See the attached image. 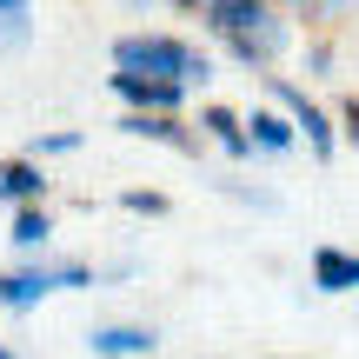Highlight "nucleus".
<instances>
[{
  "mask_svg": "<svg viewBox=\"0 0 359 359\" xmlns=\"http://www.w3.org/2000/svg\"><path fill=\"white\" fill-rule=\"evenodd\" d=\"M333 120H339V133L359 147V93H346V100H339V114H333Z\"/></svg>",
  "mask_w": 359,
  "mask_h": 359,
  "instance_id": "obj_17",
  "label": "nucleus"
},
{
  "mask_svg": "<svg viewBox=\"0 0 359 359\" xmlns=\"http://www.w3.org/2000/svg\"><path fill=\"white\" fill-rule=\"evenodd\" d=\"M213 193H226V200H240V206H259V213H280V193L273 187H240V180H213Z\"/></svg>",
  "mask_w": 359,
  "mask_h": 359,
  "instance_id": "obj_14",
  "label": "nucleus"
},
{
  "mask_svg": "<svg viewBox=\"0 0 359 359\" xmlns=\"http://www.w3.org/2000/svg\"><path fill=\"white\" fill-rule=\"evenodd\" d=\"M120 7H133V13H147V7H154V0H120Z\"/></svg>",
  "mask_w": 359,
  "mask_h": 359,
  "instance_id": "obj_22",
  "label": "nucleus"
},
{
  "mask_svg": "<svg viewBox=\"0 0 359 359\" xmlns=\"http://www.w3.org/2000/svg\"><path fill=\"white\" fill-rule=\"evenodd\" d=\"M240 120H246V140H253V154H266V160H286V154L299 147L293 120L273 114V107H253V114H240Z\"/></svg>",
  "mask_w": 359,
  "mask_h": 359,
  "instance_id": "obj_11",
  "label": "nucleus"
},
{
  "mask_svg": "<svg viewBox=\"0 0 359 359\" xmlns=\"http://www.w3.org/2000/svg\"><path fill=\"white\" fill-rule=\"evenodd\" d=\"M7 240L20 246L27 259H40V253H47V240H53V213H47V206H13V226H7Z\"/></svg>",
  "mask_w": 359,
  "mask_h": 359,
  "instance_id": "obj_12",
  "label": "nucleus"
},
{
  "mask_svg": "<svg viewBox=\"0 0 359 359\" xmlns=\"http://www.w3.org/2000/svg\"><path fill=\"white\" fill-rule=\"evenodd\" d=\"M47 293H60V280H53V259H27V266L0 273V306H7V313H34Z\"/></svg>",
  "mask_w": 359,
  "mask_h": 359,
  "instance_id": "obj_7",
  "label": "nucleus"
},
{
  "mask_svg": "<svg viewBox=\"0 0 359 359\" xmlns=\"http://www.w3.org/2000/svg\"><path fill=\"white\" fill-rule=\"evenodd\" d=\"M306 273H313V293H359V253L353 246L320 240L306 253Z\"/></svg>",
  "mask_w": 359,
  "mask_h": 359,
  "instance_id": "obj_8",
  "label": "nucleus"
},
{
  "mask_svg": "<svg viewBox=\"0 0 359 359\" xmlns=\"http://www.w3.org/2000/svg\"><path fill=\"white\" fill-rule=\"evenodd\" d=\"M306 67H313V74H326V67H333V47H326V40H313V47H306Z\"/></svg>",
  "mask_w": 359,
  "mask_h": 359,
  "instance_id": "obj_18",
  "label": "nucleus"
},
{
  "mask_svg": "<svg viewBox=\"0 0 359 359\" xmlns=\"http://www.w3.org/2000/svg\"><path fill=\"white\" fill-rule=\"evenodd\" d=\"M0 359H20V353H13V346H7V339H0Z\"/></svg>",
  "mask_w": 359,
  "mask_h": 359,
  "instance_id": "obj_24",
  "label": "nucleus"
},
{
  "mask_svg": "<svg viewBox=\"0 0 359 359\" xmlns=\"http://www.w3.org/2000/svg\"><path fill=\"white\" fill-rule=\"evenodd\" d=\"M154 346H160V326H140V320L87 326V353H93V359H147Z\"/></svg>",
  "mask_w": 359,
  "mask_h": 359,
  "instance_id": "obj_6",
  "label": "nucleus"
},
{
  "mask_svg": "<svg viewBox=\"0 0 359 359\" xmlns=\"http://www.w3.org/2000/svg\"><path fill=\"white\" fill-rule=\"evenodd\" d=\"M27 40H34V20L27 13H0V53H20Z\"/></svg>",
  "mask_w": 359,
  "mask_h": 359,
  "instance_id": "obj_16",
  "label": "nucleus"
},
{
  "mask_svg": "<svg viewBox=\"0 0 359 359\" xmlns=\"http://www.w3.org/2000/svg\"><path fill=\"white\" fill-rule=\"evenodd\" d=\"M200 140H213L226 160H253V140H246V120L233 114V107H219V100H206L200 107Z\"/></svg>",
  "mask_w": 359,
  "mask_h": 359,
  "instance_id": "obj_9",
  "label": "nucleus"
},
{
  "mask_svg": "<svg viewBox=\"0 0 359 359\" xmlns=\"http://www.w3.org/2000/svg\"><path fill=\"white\" fill-rule=\"evenodd\" d=\"M167 7H180V13H206V7H219V0H167Z\"/></svg>",
  "mask_w": 359,
  "mask_h": 359,
  "instance_id": "obj_19",
  "label": "nucleus"
},
{
  "mask_svg": "<svg viewBox=\"0 0 359 359\" xmlns=\"http://www.w3.org/2000/svg\"><path fill=\"white\" fill-rule=\"evenodd\" d=\"M114 127L127 133V140H154V147H167V154H187V160H200V147H206L180 114H120Z\"/></svg>",
  "mask_w": 359,
  "mask_h": 359,
  "instance_id": "obj_4",
  "label": "nucleus"
},
{
  "mask_svg": "<svg viewBox=\"0 0 359 359\" xmlns=\"http://www.w3.org/2000/svg\"><path fill=\"white\" fill-rule=\"evenodd\" d=\"M120 206L140 213V219H167V213H173V200H167L160 187H127V193H120Z\"/></svg>",
  "mask_w": 359,
  "mask_h": 359,
  "instance_id": "obj_15",
  "label": "nucleus"
},
{
  "mask_svg": "<svg viewBox=\"0 0 359 359\" xmlns=\"http://www.w3.org/2000/svg\"><path fill=\"white\" fill-rule=\"evenodd\" d=\"M266 100L280 107L286 120H293V133H299V140L313 147V160H320V167H326V160L339 154V120L326 114V107L313 100V93L299 87V80H286V74H266Z\"/></svg>",
  "mask_w": 359,
  "mask_h": 359,
  "instance_id": "obj_2",
  "label": "nucleus"
},
{
  "mask_svg": "<svg viewBox=\"0 0 359 359\" xmlns=\"http://www.w3.org/2000/svg\"><path fill=\"white\" fill-rule=\"evenodd\" d=\"M40 200H47V167L27 154L0 160V206H40Z\"/></svg>",
  "mask_w": 359,
  "mask_h": 359,
  "instance_id": "obj_10",
  "label": "nucleus"
},
{
  "mask_svg": "<svg viewBox=\"0 0 359 359\" xmlns=\"http://www.w3.org/2000/svg\"><path fill=\"white\" fill-rule=\"evenodd\" d=\"M114 74H147V80H173V87H206L213 80V53L193 47L180 34H154V27H133L114 40Z\"/></svg>",
  "mask_w": 359,
  "mask_h": 359,
  "instance_id": "obj_1",
  "label": "nucleus"
},
{
  "mask_svg": "<svg viewBox=\"0 0 359 359\" xmlns=\"http://www.w3.org/2000/svg\"><path fill=\"white\" fill-rule=\"evenodd\" d=\"M273 7H306V13H313V0H273Z\"/></svg>",
  "mask_w": 359,
  "mask_h": 359,
  "instance_id": "obj_23",
  "label": "nucleus"
},
{
  "mask_svg": "<svg viewBox=\"0 0 359 359\" xmlns=\"http://www.w3.org/2000/svg\"><path fill=\"white\" fill-rule=\"evenodd\" d=\"M0 13H34V0H0Z\"/></svg>",
  "mask_w": 359,
  "mask_h": 359,
  "instance_id": "obj_20",
  "label": "nucleus"
},
{
  "mask_svg": "<svg viewBox=\"0 0 359 359\" xmlns=\"http://www.w3.org/2000/svg\"><path fill=\"white\" fill-rule=\"evenodd\" d=\"M326 7H353V0H313V13H326Z\"/></svg>",
  "mask_w": 359,
  "mask_h": 359,
  "instance_id": "obj_21",
  "label": "nucleus"
},
{
  "mask_svg": "<svg viewBox=\"0 0 359 359\" xmlns=\"http://www.w3.org/2000/svg\"><path fill=\"white\" fill-rule=\"evenodd\" d=\"M60 154H80V133H74V127L34 133V140H27V160H40V167H47V160H60Z\"/></svg>",
  "mask_w": 359,
  "mask_h": 359,
  "instance_id": "obj_13",
  "label": "nucleus"
},
{
  "mask_svg": "<svg viewBox=\"0 0 359 359\" xmlns=\"http://www.w3.org/2000/svg\"><path fill=\"white\" fill-rule=\"evenodd\" d=\"M219 47H226V60H240V67H253V74H266V67L293 47V20H286V7H273L266 20L240 27V34H219Z\"/></svg>",
  "mask_w": 359,
  "mask_h": 359,
  "instance_id": "obj_3",
  "label": "nucleus"
},
{
  "mask_svg": "<svg viewBox=\"0 0 359 359\" xmlns=\"http://www.w3.org/2000/svg\"><path fill=\"white\" fill-rule=\"evenodd\" d=\"M107 87H114V100L127 107V114H180V107H187V87H173V80H147V74H107Z\"/></svg>",
  "mask_w": 359,
  "mask_h": 359,
  "instance_id": "obj_5",
  "label": "nucleus"
}]
</instances>
